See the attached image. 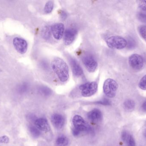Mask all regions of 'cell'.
Masks as SVG:
<instances>
[{
	"label": "cell",
	"mask_w": 146,
	"mask_h": 146,
	"mask_svg": "<svg viewBox=\"0 0 146 146\" xmlns=\"http://www.w3.org/2000/svg\"><path fill=\"white\" fill-rule=\"evenodd\" d=\"M52 69L60 80L62 82H66L69 78V68L66 62L59 57L54 58L51 63Z\"/></svg>",
	"instance_id": "1"
},
{
	"label": "cell",
	"mask_w": 146,
	"mask_h": 146,
	"mask_svg": "<svg viewBox=\"0 0 146 146\" xmlns=\"http://www.w3.org/2000/svg\"><path fill=\"white\" fill-rule=\"evenodd\" d=\"M118 87V84L113 79H107L104 83V93L108 97H114L116 94Z\"/></svg>",
	"instance_id": "2"
},
{
	"label": "cell",
	"mask_w": 146,
	"mask_h": 146,
	"mask_svg": "<svg viewBox=\"0 0 146 146\" xmlns=\"http://www.w3.org/2000/svg\"><path fill=\"white\" fill-rule=\"evenodd\" d=\"M106 43L111 49H122L127 46V43L126 39L119 36H112L107 39Z\"/></svg>",
	"instance_id": "3"
},
{
	"label": "cell",
	"mask_w": 146,
	"mask_h": 146,
	"mask_svg": "<svg viewBox=\"0 0 146 146\" xmlns=\"http://www.w3.org/2000/svg\"><path fill=\"white\" fill-rule=\"evenodd\" d=\"M74 128L82 132L90 133L92 132V127L86 122V121L80 116L76 115L73 117L72 120Z\"/></svg>",
	"instance_id": "4"
},
{
	"label": "cell",
	"mask_w": 146,
	"mask_h": 146,
	"mask_svg": "<svg viewBox=\"0 0 146 146\" xmlns=\"http://www.w3.org/2000/svg\"><path fill=\"white\" fill-rule=\"evenodd\" d=\"M98 85L96 82H87L81 85L80 89L84 97H90L94 95L98 91Z\"/></svg>",
	"instance_id": "5"
},
{
	"label": "cell",
	"mask_w": 146,
	"mask_h": 146,
	"mask_svg": "<svg viewBox=\"0 0 146 146\" xmlns=\"http://www.w3.org/2000/svg\"><path fill=\"white\" fill-rule=\"evenodd\" d=\"M82 60L86 68L90 73L95 72L98 67V64L94 56L92 55H86L83 57Z\"/></svg>",
	"instance_id": "6"
},
{
	"label": "cell",
	"mask_w": 146,
	"mask_h": 146,
	"mask_svg": "<svg viewBox=\"0 0 146 146\" xmlns=\"http://www.w3.org/2000/svg\"><path fill=\"white\" fill-rule=\"evenodd\" d=\"M129 63L130 67L136 70H140L144 66V60L140 55L134 54L129 58Z\"/></svg>",
	"instance_id": "7"
},
{
	"label": "cell",
	"mask_w": 146,
	"mask_h": 146,
	"mask_svg": "<svg viewBox=\"0 0 146 146\" xmlns=\"http://www.w3.org/2000/svg\"><path fill=\"white\" fill-rule=\"evenodd\" d=\"M13 45L17 52L21 54L26 52L28 47L27 42L24 39L15 37L13 40Z\"/></svg>",
	"instance_id": "8"
},
{
	"label": "cell",
	"mask_w": 146,
	"mask_h": 146,
	"mask_svg": "<svg viewBox=\"0 0 146 146\" xmlns=\"http://www.w3.org/2000/svg\"><path fill=\"white\" fill-rule=\"evenodd\" d=\"M51 30L54 38L57 40H60L64 35L65 26L62 23H56L52 26Z\"/></svg>",
	"instance_id": "9"
},
{
	"label": "cell",
	"mask_w": 146,
	"mask_h": 146,
	"mask_svg": "<svg viewBox=\"0 0 146 146\" xmlns=\"http://www.w3.org/2000/svg\"><path fill=\"white\" fill-rule=\"evenodd\" d=\"M77 31L75 28L70 27L65 31L64 35V42L65 45H69L72 43L76 38Z\"/></svg>",
	"instance_id": "10"
},
{
	"label": "cell",
	"mask_w": 146,
	"mask_h": 146,
	"mask_svg": "<svg viewBox=\"0 0 146 146\" xmlns=\"http://www.w3.org/2000/svg\"><path fill=\"white\" fill-rule=\"evenodd\" d=\"M51 120L52 124L57 129L62 128L65 124V118L60 114H54L52 115Z\"/></svg>",
	"instance_id": "11"
},
{
	"label": "cell",
	"mask_w": 146,
	"mask_h": 146,
	"mask_svg": "<svg viewBox=\"0 0 146 146\" xmlns=\"http://www.w3.org/2000/svg\"><path fill=\"white\" fill-rule=\"evenodd\" d=\"M35 126L39 130L44 132L50 131V127L48 121L44 118L37 119L34 122Z\"/></svg>",
	"instance_id": "12"
},
{
	"label": "cell",
	"mask_w": 146,
	"mask_h": 146,
	"mask_svg": "<svg viewBox=\"0 0 146 146\" xmlns=\"http://www.w3.org/2000/svg\"><path fill=\"white\" fill-rule=\"evenodd\" d=\"M87 117L91 121L96 123L101 121L103 118V115L100 110L94 109L88 113Z\"/></svg>",
	"instance_id": "13"
},
{
	"label": "cell",
	"mask_w": 146,
	"mask_h": 146,
	"mask_svg": "<svg viewBox=\"0 0 146 146\" xmlns=\"http://www.w3.org/2000/svg\"><path fill=\"white\" fill-rule=\"evenodd\" d=\"M70 63L73 73L74 75L77 77L82 76L83 74V70L78 62L74 58H71Z\"/></svg>",
	"instance_id": "14"
},
{
	"label": "cell",
	"mask_w": 146,
	"mask_h": 146,
	"mask_svg": "<svg viewBox=\"0 0 146 146\" xmlns=\"http://www.w3.org/2000/svg\"><path fill=\"white\" fill-rule=\"evenodd\" d=\"M122 140L127 146H135V142L133 137L128 132L123 131L121 134Z\"/></svg>",
	"instance_id": "15"
},
{
	"label": "cell",
	"mask_w": 146,
	"mask_h": 146,
	"mask_svg": "<svg viewBox=\"0 0 146 146\" xmlns=\"http://www.w3.org/2000/svg\"><path fill=\"white\" fill-rule=\"evenodd\" d=\"M124 109L128 111H132L135 108V103L132 99H127L123 103Z\"/></svg>",
	"instance_id": "16"
},
{
	"label": "cell",
	"mask_w": 146,
	"mask_h": 146,
	"mask_svg": "<svg viewBox=\"0 0 146 146\" xmlns=\"http://www.w3.org/2000/svg\"><path fill=\"white\" fill-rule=\"evenodd\" d=\"M69 143L68 139L65 135L59 136L56 139V143L57 146H67Z\"/></svg>",
	"instance_id": "17"
},
{
	"label": "cell",
	"mask_w": 146,
	"mask_h": 146,
	"mask_svg": "<svg viewBox=\"0 0 146 146\" xmlns=\"http://www.w3.org/2000/svg\"><path fill=\"white\" fill-rule=\"evenodd\" d=\"M29 129L31 134L34 138H38L41 135L40 130L34 126L31 125L29 127Z\"/></svg>",
	"instance_id": "18"
},
{
	"label": "cell",
	"mask_w": 146,
	"mask_h": 146,
	"mask_svg": "<svg viewBox=\"0 0 146 146\" xmlns=\"http://www.w3.org/2000/svg\"><path fill=\"white\" fill-rule=\"evenodd\" d=\"M54 8V3L51 1H49L45 4L44 11L46 13H51Z\"/></svg>",
	"instance_id": "19"
},
{
	"label": "cell",
	"mask_w": 146,
	"mask_h": 146,
	"mask_svg": "<svg viewBox=\"0 0 146 146\" xmlns=\"http://www.w3.org/2000/svg\"><path fill=\"white\" fill-rule=\"evenodd\" d=\"M50 32H51V27H45L42 31V36L44 38H49L50 36Z\"/></svg>",
	"instance_id": "20"
},
{
	"label": "cell",
	"mask_w": 146,
	"mask_h": 146,
	"mask_svg": "<svg viewBox=\"0 0 146 146\" xmlns=\"http://www.w3.org/2000/svg\"><path fill=\"white\" fill-rule=\"evenodd\" d=\"M139 87L141 90L146 91V75H144L140 81Z\"/></svg>",
	"instance_id": "21"
},
{
	"label": "cell",
	"mask_w": 146,
	"mask_h": 146,
	"mask_svg": "<svg viewBox=\"0 0 146 146\" xmlns=\"http://www.w3.org/2000/svg\"><path fill=\"white\" fill-rule=\"evenodd\" d=\"M139 32L142 38L146 41V25L141 26L139 27Z\"/></svg>",
	"instance_id": "22"
},
{
	"label": "cell",
	"mask_w": 146,
	"mask_h": 146,
	"mask_svg": "<svg viewBox=\"0 0 146 146\" xmlns=\"http://www.w3.org/2000/svg\"><path fill=\"white\" fill-rule=\"evenodd\" d=\"M28 85L27 83H23L19 86L18 87V91L20 93H24L28 90Z\"/></svg>",
	"instance_id": "23"
},
{
	"label": "cell",
	"mask_w": 146,
	"mask_h": 146,
	"mask_svg": "<svg viewBox=\"0 0 146 146\" xmlns=\"http://www.w3.org/2000/svg\"><path fill=\"white\" fill-rule=\"evenodd\" d=\"M138 18L141 22L146 24V13H140L138 14Z\"/></svg>",
	"instance_id": "24"
},
{
	"label": "cell",
	"mask_w": 146,
	"mask_h": 146,
	"mask_svg": "<svg viewBox=\"0 0 146 146\" xmlns=\"http://www.w3.org/2000/svg\"><path fill=\"white\" fill-rule=\"evenodd\" d=\"M96 103L104 105H110L111 104L110 101L107 99H104L101 101H98L96 102Z\"/></svg>",
	"instance_id": "25"
},
{
	"label": "cell",
	"mask_w": 146,
	"mask_h": 146,
	"mask_svg": "<svg viewBox=\"0 0 146 146\" xmlns=\"http://www.w3.org/2000/svg\"><path fill=\"white\" fill-rule=\"evenodd\" d=\"M40 91H41V92L44 95H50L51 93V91L50 90V89L45 87H42L41 88Z\"/></svg>",
	"instance_id": "26"
},
{
	"label": "cell",
	"mask_w": 146,
	"mask_h": 146,
	"mask_svg": "<svg viewBox=\"0 0 146 146\" xmlns=\"http://www.w3.org/2000/svg\"><path fill=\"white\" fill-rule=\"evenodd\" d=\"M9 137L6 135H3L0 137V143L3 144H7L9 142Z\"/></svg>",
	"instance_id": "27"
},
{
	"label": "cell",
	"mask_w": 146,
	"mask_h": 146,
	"mask_svg": "<svg viewBox=\"0 0 146 146\" xmlns=\"http://www.w3.org/2000/svg\"><path fill=\"white\" fill-rule=\"evenodd\" d=\"M127 45H128V47L129 48H134L135 45V42L133 39L130 38L128 39V41H127Z\"/></svg>",
	"instance_id": "28"
},
{
	"label": "cell",
	"mask_w": 146,
	"mask_h": 146,
	"mask_svg": "<svg viewBox=\"0 0 146 146\" xmlns=\"http://www.w3.org/2000/svg\"><path fill=\"white\" fill-rule=\"evenodd\" d=\"M139 7L143 11H146V1H141L139 3Z\"/></svg>",
	"instance_id": "29"
},
{
	"label": "cell",
	"mask_w": 146,
	"mask_h": 146,
	"mask_svg": "<svg viewBox=\"0 0 146 146\" xmlns=\"http://www.w3.org/2000/svg\"><path fill=\"white\" fill-rule=\"evenodd\" d=\"M81 132L77 129H76L74 128H73L72 129V134L74 136H78L80 134Z\"/></svg>",
	"instance_id": "30"
},
{
	"label": "cell",
	"mask_w": 146,
	"mask_h": 146,
	"mask_svg": "<svg viewBox=\"0 0 146 146\" xmlns=\"http://www.w3.org/2000/svg\"><path fill=\"white\" fill-rule=\"evenodd\" d=\"M61 17L63 19H66V14L65 12L62 11L61 13Z\"/></svg>",
	"instance_id": "31"
},
{
	"label": "cell",
	"mask_w": 146,
	"mask_h": 146,
	"mask_svg": "<svg viewBox=\"0 0 146 146\" xmlns=\"http://www.w3.org/2000/svg\"><path fill=\"white\" fill-rule=\"evenodd\" d=\"M142 108L145 111H146V101H145L142 104Z\"/></svg>",
	"instance_id": "32"
},
{
	"label": "cell",
	"mask_w": 146,
	"mask_h": 146,
	"mask_svg": "<svg viewBox=\"0 0 146 146\" xmlns=\"http://www.w3.org/2000/svg\"><path fill=\"white\" fill-rule=\"evenodd\" d=\"M143 134H144V136L145 137L146 139V129L145 130V131H144V133H143Z\"/></svg>",
	"instance_id": "33"
}]
</instances>
